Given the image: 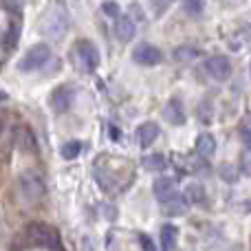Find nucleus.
I'll return each mask as SVG.
<instances>
[{"mask_svg":"<svg viewBox=\"0 0 251 251\" xmlns=\"http://www.w3.org/2000/svg\"><path fill=\"white\" fill-rule=\"evenodd\" d=\"M196 152L203 159H212L216 154V139H214V134H209V132L199 134V139H196Z\"/></svg>","mask_w":251,"mask_h":251,"instance_id":"12","label":"nucleus"},{"mask_svg":"<svg viewBox=\"0 0 251 251\" xmlns=\"http://www.w3.org/2000/svg\"><path fill=\"white\" fill-rule=\"evenodd\" d=\"M143 165H146V170H150V172H161V170L165 168V159H163V154H148L146 159H143Z\"/></svg>","mask_w":251,"mask_h":251,"instance_id":"19","label":"nucleus"},{"mask_svg":"<svg viewBox=\"0 0 251 251\" xmlns=\"http://www.w3.org/2000/svg\"><path fill=\"white\" fill-rule=\"evenodd\" d=\"M205 71H207L214 79L225 82V79L231 75V62L227 60L225 55H214V57H209V60L205 62Z\"/></svg>","mask_w":251,"mask_h":251,"instance_id":"8","label":"nucleus"},{"mask_svg":"<svg viewBox=\"0 0 251 251\" xmlns=\"http://www.w3.org/2000/svg\"><path fill=\"white\" fill-rule=\"evenodd\" d=\"M16 40H18V25H11L9 26V38H4V47L11 49L16 44Z\"/></svg>","mask_w":251,"mask_h":251,"instance_id":"25","label":"nucleus"},{"mask_svg":"<svg viewBox=\"0 0 251 251\" xmlns=\"http://www.w3.org/2000/svg\"><path fill=\"white\" fill-rule=\"evenodd\" d=\"M49 60H51V49H49L47 44H35V47H31L29 51L25 53V57L18 62V69H20L22 73H33V71L42 69Z\"/></svg>","mask_w":251,"mask_h":251,"instance_id":"4","label":"nucleus"},{"mask_svg":"<svg viewBox=\"0 0 251 251\" xmlns=\"http://www.w3.org/2000/svg\"><path fill=\"white\" fill-rule=\"evenodd\" d=\"M159 137V126L154 122H146L137 128V141L141 148H150Z\"/></svg>","mask_w":251,"mask_h":251,"instance_id":"10","label":"nucleus"},{"mask_svg":"<svg viewBox=\"0 0 251 251\" xmlns=\"http://www.w3.org/2000/svg\"><path fill=\"white\" fill-rule=\"evenodd\" d=\"M75 101V88L64 84V86H57L55 91L51 93V106L55 113H66V110L73 106Z\"/></svg>","mask_w":251,"mask_h":251,"instance_id":"6","label":"nucleus"},{"mask_svg":"<svg viewBox=\"0 0 251 251\" xmlns=\"http://www.w3.org/2000/svg\"><path fill=\"white\" fill-rule=\"evenodd\" d=\"M101 11H104L108 18H119V16H122V11H119V4L117 2H110V0H106V2L101 4Z\"/></svg>","mask_w":251,"mask_h":251,"instance_id":"23","label":"nucleus"},{"mask_svg":"<svg viewBox=\"0 0 251 251\" xmlns=\"http://www.w3.org/2000/svg\"><path fill=\"white\" fill-rule=\"evenodd\" d=\"M42 31L49 35L51 40H60L64 38V33L69 31V13L64 7H53L47 13L42 22Z\"/></svg>","mask_w":251,"mask_h":251,"instance_id":"3","label":"nucleus"},{"mask_svg":"<svg viewBox=\"0 0 251 251\" xmlns=\"http://www.w3.org/2000/svg\"><path fill=\"white\" fill-rule=\"evenodd\" d=\"M79 152H82V143L79 141H66L64 146H62V156H64L66 161L77 159Z\"/></svg>","mask_w":251,"mask_h":251,"instance_id":"20","label":"nucleus"},{"mask_svg":"<svg viewBox=\"0 0 251 251\" xmlns=\"http://www.w3.org/2000/svg\"><path fill=\"white\" fill-rule=\"evenodd\" d=\"M176 240H178L176 225H163L161 227V249L172 251L174 247H176Z\"/></svg>","mask_w":251,"mask_h":251,"instance_id":"15","label":"nucleus"},{"mask_svg":"<svg viewBox=\"0 0 251 251\" xmlns=\"http://www.w3.org/2000/svg\"><path fill=\"white\" fill-rule=\"evenodd\" d=\"M221 176L227 178V181H236V174H231V168H229V165H223V168H221Z\"/></svg>","mask_w":251,"mask_h":251,"instance_id":"27","label":"nucleus"},{"mask_svg":"<svg viewBox=\"0 0 251 251\" xmlns=\"http://www.w3.org/2000/svg\"><path fill=\"white\" fill-rule=\"evenodd\" d=\"M18 192H20V199L25 201L26 205H35L44 199L47 194V183L33 170H26L18 176Z\"/></svg>","mask_w":251,"mask_h":251,"instance_id":"1","label":"nucleus"},{"mask_svg":"<svg viewBox=\"0 0 251 251\" xmlns=\"http://www.w3.org/2000/svg\"><path fill=\"white\" fill-rule=\"evenodd\" d=\"M185 209H187V201L178 199V196L163 203V214H168V216H181V214H185Z\"/></svg>","mask_w":251,"mask_h":251,"instance_id":"17","label":"nucleus"},{"mask_svg":"<svg viewBox=\"0 0 251 251\" xmlns=\"http://www.w3.org/2000/svg\"><path fill=\"white\" fill-rule=\"evenodd\" d=\"M163 117L168 119L172 126H183L185 124V110H183V104L178 100H170L163 108Z\"/></svg>","mask_w":251,"mask_h":251,"instance_id":"11","label":"nucleus"},{"mask_svg":"<svg viewBox=\"0 0 251 251\" xmlns=\"http://www.w3.org/2000/svg\"><path fill=\"white\" fill-rule=\"evenodd\" d=\"M185 201L187 203H203L205 201V190L199 183H190L185 187Z\"/></svg>","mask_w":251,"mask_h":251,"instance_id":"18","label":"nucleus"},{"mask_svg":"<svg viewBox=\"0 0 251 251\" xmlns=\"http://www.w3.org/2000/svg\"><path fill=\"white\" fill-rule=\"evenodd\" d=\"M7 100V95H4V93H0V101H4Z\"/></svg>","mask_w":251,"mask_h":251,"instance_id":"29","label":"nucleus"},{"mask_svg":"<svg viewBox=\"0 0 251 251\" xmlns=\"http://www.w3.org/2000/svg\"><path fill=\"white\" fill-rule=\"evenodd\" d=\"M26 236H29V240L33 245H38V247H44L49 251H64L60 234H57L51 225H47V223H31L29 229H26Z\"/></svg>","mask_w":251,"mask_h":251,"instance_id":"2","label":"nucleus"},{"mask_svg":"<svg viewBox=\"0 0 251 251\" xmlns=\"http://www.w3.org/2000/svg\"><path fill=\"white\" fill-rule=\"evenodd\" d=\"M243 156H240V170L245 176H251V130L243 128Z\"/></svg>","mask_w":251,"mask_h":251,"instance_id":"14","label":"nucleus"},{"mask_svg":"<svg viewBox=\"0 0 251 251\" xmlns=\"http://www.w3.org/2000/svg\"><path fill=\"white\" fill-rule=\"evenodd\" d=\"M152 190H154L156 201H161V203H168V201L176 199V183L168 176L156 178L154 185H152Z\"/></svg>","mask_w":251,"mask_h":251,"instance_id":"9","label":"nucleus"},{"mask_svg":"<svg viewBox=\"0 0 251 251\" xmlns=\"http://www.w3.org/2000/svg\"><path fill=\"white\" fill-rule=\"evenodd\" d=\"M196 55H199V51L192 47H181V49H176V53H174L176 60H194Z\"/></svg>","mask_w":251,"mask_h":251,"instance_id":"22","label":"nucleus"},{"mask_svg":"<svg viewBox=\"0 0 251 251\" xmlns=\"http://www.w3.org/2000/svg\"><path fill=\"white\" fill-rule=\"evenodd\" d=\"M18 148L25 152H35V148H38V143H35V137L33 132H31L29 128H18Z\"/></svg>","mask_w":251,"mask_h":251,"instance_id":"16","label":"nucleus"},{"mask_svg":"<svg viewBox=\"0 0 251 251\" xmlns=\"http://www.w3.org/2000/svg\"><path fill=\"white\" fill-rule=\"evenodd\" d=\"M9 13H20V0H0Z\"/></svg>","mask_w":251,"mask_h":251,"instance_id":"26","label":"nucleus"},{"mask_svg":"<svg viewBox=\"0 0 251 251\" xmlns=\"http://www.w3.org/2000/svg\"><path fill=\"white\" fill-rule=\"evenodd\" d=\"M203 7H205L203 0H183V11H185L187 16H201Z\"/></svg>","mask_w":251,"mask_h":251,"instance_id":"21","label":"nucleus"},{"mask_svg":"<svg viewBox=\"0 0 251 251\" xmlns=\"http://www.w3.org/2000/svg\"><path fill=\"white\" fill-rule=\"evenodd\" d=\"M170 2H172V0H150V4H152V9H154L156 16H161V13L170 7Z\"/></svg>","mask_w":251,"mask_h":251,"instance_id":"24","label":"nucleus"},{"mask_svg":"<svg viewBox=\"0 0 251 251\" xmlns=\"http://www.w3.org/2000/svg\"><path fill=\"white\" fill-rule=\"evenodd\" d=\"M77 57L84 64V69L91 71V73L100 66V53H97L95 44L88 42V40H79L77 42Z\"/></svg>","mask_w":251,"mask_h":251,"instance_id":"7","label":"nucleus"},{"mask_svg":"<svg viewBox=\"0 0 251 251\" xmlns=\"http://www.w3.org/2000/svg\"><path fill=\"white\" fill-rule=\"evenodd\" d=\"M115 35L119 42H130L134 38V22L128 16H119L115 22Z\"/></svg>","mask_w":251,"mask_h":251,"instance_id":"13","label":"nucleus"},{"mask_svg":"<svg viewBox=\"0 0 251 251\" xmlns=\"http://www.w3.org/2000/svg\"><path fill=\"white\" fill-rule=\"evenodd\" d=\"M132 60L141 66H154L163 60V53H161V49H156L154 44L143 42L132 51Z\"/></svg>","mask_w":251,"mask_h":251,"instance_id":"5","label":"nucleus"},{"mask_svg":"<svg viewBox=\"0 0 251 251\" xmlns=\"http://www.w3.org/2000/svg\"><path fill=\"white\" fill-rule=\"evenodd\" d=\"M139 240H141V245H143V251H154V247H152V240L148 238V236H139Z\"/></svg>","mask_w":251,"mask_h":251,"instance_id":"28","label":"nucleus"}]
</instances>
